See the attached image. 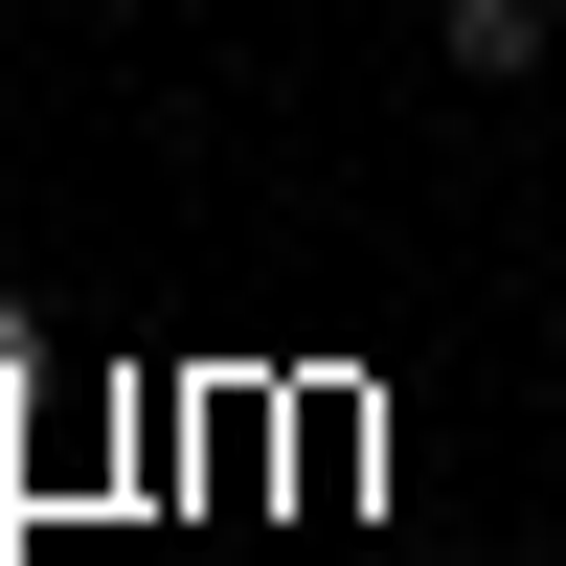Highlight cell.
I'll return each instance as SVG.
<instances>
[{
    "mask_svg": "<svg viewBox=\"0 0 566 566\" xmlns=\"http://www.w3.org/2000/svg\"><path fill=\"white\" fill-rule=\"evenodd\" d=\"M453 69H476V91H522V69H544V0H453Z\"/></svg>",
    "mask_w": 566,
    "mask_h": 566,
    "instance_id": "1",
    "label": "cell"
},
{
    "mask_svg": "<svg viewBox=\"0 0 566 566\" xmlns=\"http://www.w3.org/2000/svg\"><path fill=\"white\" fill-rule=\"evenodd\" d=\"M0 408H23V317H0Z\"/></svg>",
    "mask_w": 566,
    "mask_h": 566,
    "instance_id": "2",
    "label": "cell"
}]
</instances>
